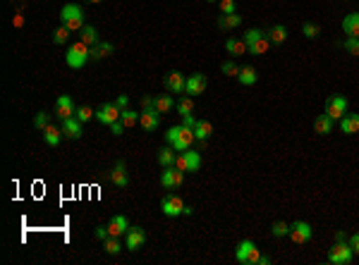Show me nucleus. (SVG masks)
<instances>
[{"instance_id":"f257e3e1","label":"nucleus","mask_w":359,"mask_h":265,"mask_svg":"<svg viewBox=\"0 0 359 265\" xmlns=\"http://www.w3.org/2000/svg\"><path fill=\"white\" fill-rule=\"evenodd\" d=\"M166 141L170 144V146L175 148V151H180V153H184V151H189L192 148V144L196 141V137H194V129L192 127H170L166 134Z\"/></svg>"},{"instance_id":"f03ea898","label":"nucleus","mask_w":359,"mask_h":265,"mask_svg":"<svg viewBox=\"0 0 359 265\" xmlns=\"http://www.w3.org/2000/svg\"><path fill=\"white\" fill-rule=\"evenodd\" d=\"M89 60H91V46H86L84 41H72V46L67 48V57H65L67 67L82 70Z\"/></svg>"},{"instance_id":"7ed1b4c3","label":"nucleus","mask_w":359,"mask_h":265,"mask_svg":"<svg viewBox=\"0 0 359 265\" xmlns=\"http://www.w3.org/2000/svg\"><path fill=\"white\" fill-rule=\"evenodd\" d=\"M60 19H63V27H67L70 31H82L86 24H84V12H82V8L79 5H65L63 8V12H60Z\"/></svg>"},{"instance_id":"20e7f679","label":"nucleus","mask_w":359,"mask_h":265,"mask_svg":"<svg viewBox=\"0 0 359 265\" xmlns=\"http://www.w3.org/2000/svg\"><path fill=\"white\" fill-rule=\"evenodd\" d=\"M235 258H237V263H242V265H259V260H261V251L257 248V244H254L251 239H244V241H239L237 244Z\"/></svg>"},{"instance_id":"39448f33","label":"nucleus","mask_w":359,"mask_h":265,"mask_svg":"<svg viewBox=\"0 0 359 265\" xmlns=\"http://www.w3.org/2000/svg\"><path fill=\"white\" fill-rule=\"evenodd\" d=\"M352 256H354V251H352L350 244H345V241H335V246L328 251V263L347 265V263H352Z\"/></svg>"},{"instance_id":"423d86ee","label":"nucleus","mask_w":359,"mask_h":265,"mask_svg":"<svg viewBox=\"0 0 359 265\" xmlns=\"http://www.w3.org/2000/svg\"><path fill=\"white\" fill-rule=\"evenodd\" d=\"M345 110H347V98L345 96H331L328 101H326V115L335 122V119H342L345 117Z\"/></svg>"},{"instance_id":"0eeeda50","label":"nucleus","mask_w":359,"mask_h":265,"mask_svg":"<svg viewBox=\"0 0 359 265\" xmlns=\"http://www.w3.org/2000/svg\"><path fill=\"white\" fill-rule=\"evenodd\" d=\"M161 208H163V213H166L168 218H177V215H184L187 203H184L177 193H168L166 198L161 201Z\"/></svg>"},{"instance_id":"6e6552de","label":"nucleus","mask_w":359,"mask_h":265,"mask_svg":"<svg viewBox=\"0 0 359 265\" xmlns=\"http://www.w3.org/2000/svg\"><path fill=\"white\" fill-rule=\"evenodd\" d=\"M182 182H184V172L177 170V167H166L163 174H161V184H163L166 189H180Z\"/></svg>"},{"instance_id":"1a4fd4ad","label":"nucleus","mask_w":359,"mask_h":265,"mask_svg":"<svg viewBox=\"0 0 359 265\" xmlns=\"http://www.w3.org/2000/svg\"><path fill=\"white\" fill-rule=\"evenodd\" d=\"M120 112H122V110H120L115 103H103L101 110L96 112V117H98L101 124H108V127H111L113 122H118L120 119Z\"/></svg>"},{"instance_id":"9d476101","label":"nucleus","mask_w":359,"mask_h":265,"mask_svg":"<svg viewBox=\"0 0 359 265\" xmlns=\"http://www.w3.org/2000/svg\"><path fill=\"white\" fill-rule=\"evenodd\" d=\"M290 239L295 241V244H306L309 239H312V225L309 222H295L292 227H290Z\"/></svg>"},{"instance_id":"9b49d317","label":"nucleus","mask_w":359,"mask_h":265,"mask_svg":"<svg viewBox=\"0 0 359 265\" xmlns=\"http://www.w3.org/2000/svg\"><path fill=\"white\" fill-rule=\"evenodd\" d=\"M139 124L146 129V131H156L158 124H161V112L153 108H144L141 115H139Z\"/></svg>"},{"instance_id":"f8f14e48","label":"nucleus","mask_w":359,"mask_h":265,"mask_svg":"<svg viewBox=\"0 0 359 265\" xmlns=\"http://www.w3.org/2000/svg\"><path fill=\"white\" fill-rule=\"evenodd\" d=\"M146 244V232L141 227H129L127 229V239H125V246L129 251H139V248Z\"/></svg>"},{"instance_id":"ddd939ff","label":"nucleus","mask_w":359,"mask_h":265,"mask_svg":"<svg viewBox=\"0 0 359 265\" xmlns=\"http://www.w3.org/2000/svg\"><path fill=\"white\" fill-rule=\"evenodd\" d=\"M163 84H166L168 91H173V93H184V91H187V77H184L182 72H170V74H166Z\"/></svg>"},{"instance_id":"4468645a","label":"nucleus","mask_w":359,"mask_h":265,"mask_svg":"<svg viewBox=\"0 0 359 265\" xmlns=\"http://www.w3.org/2000/svg\"><path fill=\"white\" fill-rule=\"evenodd\" d=\"M74 112H77V108H74L72 98H70V96H60L56 103V117L70 119V117H74Z\"/></svg>"},{"instance_id":"2eb2a0df","label":"nucleus","mask_w":359,"mask_h":265,"mask_svg":"<svg viewBox=\"0 0 359 265\" xmlns=\"http://www.w3.org/2000/svg\"><path fill=\"white\" fill-rule=\"evenodd\" d=\"M111 182L115 184V186H120V189H125V186L129 184V172H127V167H125V163H122V160H118V163H115V167H113Z\"/></svg>"},{"instance_id":"dca6fc26","label":"nucleus","mask_w":359,"mask_h":265,"mask_svg":"<svg viewBox=\"0 0 359 265\" xmlns=\"http://www.w3.org/2000/svg\"><path fill=\"white\" fill-rule=\"evenodd\" d=\"M206 91V77L203 74H192V77H187V93L189 96H201Z\"/></svg>"},{"instance_id":"f3484780","label":"nucleus","mask_w":359,"mask_h":265,"mask_svg":"<svg viewBox=\"0 0 359 265\" xmlns=\"http://www.w3.org/2000/svg\"><path fill=\"white\" fill-rule=\"evenodd\" d=\"M106 227H108V234H111V237H122V234H127L129 222L122 218V215H115V218H111V222H108Z\"/></svg>"},{"instance_id":"a211bd4d","label":"nucleus","mask_w":359,"mask_h":265,"mask_svg":"<svg viewBox=\"0 0 359 265\" xmlns=\"http://www.w3.org/2000/svg\"><path fill=\"white\" fill-rule=\"evenodd\" d=\"M268 41H271V46H283L287 41V29L283 24H273V27L266 31Z\"/></svg>"},{"instance_id":"6ab92c4d","label":"nucleus","mask_w":359,"mask_h":265,"mask_svg":"<svg viewBox=\"0 0 359 265\" xmlns=\"http://www.w3.org/2000/svg\"><path fill=\"white\" fill-rule=\"evenodd\" d=\"M63 134L67 139H79L82 137V122L77 117H70V119H63Z\"/></svg>"},{"instance_id":"aec40b11","label":"nucleus","mask_w":359,"mask_h":265,"mask_svg":"<svg viewBox=\"0 0 359 265\" xmlns=\"http://www.w3.org/2000/svg\"><path fill=\"white\" fill-rule=\"evenodd\" d=\"M211 134H213V124H211V122H209V119H196V124H194V137H196V141L206 144Z\"/></svg>"},{"instance_id":"412c9836","label":"nucleus","mask_w":359,"mask_h":265,"mask_svg":"<svg viewBox=\"0 0 359 265\" xmlns=\"http://www.w3.org/2000/svg\"><path fill=\"white\" fill-rule=\"evenodd\" d=\"M342 31L350 38H359V12L347 15V17L342 19Z\"/></svg>"},{"instance_id":"4be33fe9","label":"nucleus","mask_w":359,"mask_h":265,"mask_svg":"<svg viewBox=\"0 0 359 265\" xmlns=\"http://www.w3.org/2000/svg\"><path fill=\"white\" fill-rule=\"evenodd\" d=\"M257 70L254 67H249V64H244V67H239V74H237V82L242 84V86H251V84H257Z\"/></svg>"},{"instance_id":"5701e85b","label":"nucleus","mask_w":359,"mask_h":265,"mask_svg":"<svg viewBox=\"0 0 359 265\" xmlns=\"http://www.w3.org/2000/svg\"><path fill=\"white\" fill-rule=\"evenodd\" d=\"M314 129H316V134H321V137H326V134H331L333 131V119L323 112V115H319V117L314 119Z\"/></svg>"},{"instance_id":"b1692460","label":"nucleus","mask_w":359,"mask_h":265,"mask_svg":"<svg viewBox=\"0 0 359 265\" xmlns=\"http://www.w3.org/2000/svg\"><path fill=\"white\" fill-rule=\"evenodd\" d=\"M113 50H115L113 43H108V41H98V43L91 48V60H103V57H108Z\"/></svg>"},{"instance_id":"393cba45","label":"nucleus","mask_w":359,"mask_h":265,"mask_svg":"<svg viewBox=\"0 0 359 265\" xmlns=\"http://www.w3.org/2000/svg\"><path fill=\"white\" fill-rule=\"evenodd\" d=\"M239 24H242V17H239L237 12H232V15H221V17H218V27H221L223 31H228V29H237Z\"/></svg>"},{"instance_id":"a878e982","label":"nucleus","mask_w":359,"mask_h":265,"mask_svg":"<svg viewBox=\"0 0 359 265\" xmlns=\"http://www.w3.org/2000/svg\"><path fill=\"white\" fill-rule=\"evenodd\" d=\"M342 134H357L359 131V115H345L340 119Z\"/></svg>"},{"instance_id":"bb28decb","label":"nucleus","mask_w":359,"mask_h":265,"mask_svg":"<svg viewBox=\"0 0 359 265\" xmlns=\"http://www.w3.org/2000/svg\"><path fill=\"white\" fill-rule=\"evenodd\" d=\"M225 50L230 55H244L249 48H247V43H244V38H228V41H225Z\"/></svg>"},{"instance_id":"cd10ccee","label":"nucleus","mask_w":359,"mask_h":265,"mask_svg":"<svg viewBox=\"0 0 359 265\" xmlns=\"http://www.w3.org/2000/svg\"><path fill=\"white\" fill-rule=\"evenodd\" d=\"M268 50H271V41H268L266 34H261V36L249 46V53H254V55H266Z\"/></svg>"},{"instance_id":"c85d7f7f","label":"nucleus","mask_w":359,"mask_h":265,"mask_svg":"<svg viewBox=\"0 0 359 265\" xmlns=\"http://www.w3.org/2000/svg\"><path fill=\"white\" fill-rule=\"evenodd\" d=\"M65 134H63V129H58V127H53V124H48L46 129H43V139H46V144L48 146H58L60 144V139H63Z\"/></svg>"},{"instance_id":"c756f323","label":"nucleus","mask_w":359,"mask_h":265,"mask_svg":"<svg viewBox=\"0 0 359 265\" xmlns=\"http://www.w3.org/2000/svg\"><path fill=\"white\" fill-rule=\"evenodd\" d=\"M184 160H187V170H189V172H196V170L201 167V156H199V151H194V148L184 151Z\"/></svg>"},{"instance_id":"7c9ffc66","label":"nucleus","mask_w":359,"mask_h":265,"mask_svg":"<svg viewBox=\"0 0 359 265\" xmlns=\"http://www.w3.org/2000/svg\"><path fill=\"white\" fill-rule=\"evenodd\" d=\"M173 98L170 96H153V110H158L161 115H166V112H170L173 110Z\"/></svg>"},{"instance_id":"2f4dec72","label":"nucleus","mask_w":359,"mask_h":265,"mask_svg":"<svg viewBox=\"0 0 359 265\" xmlns=\"http://www.w3.org/2000/svg\"><path fill=\"white\" fill-rule=\"evenodd\" d=\"M79 41H84V43H86V46H96V43H98V31H96V29L93 27H89V24H86V27L82 29V31H79Z\"/></svg>"},{"instance_id":"473e14b6","label":"nucleus","mask_w":359,"mask_h":265,"mask_svg":"<svg viewBox=\"0 0 359 265\" xmlns=\"http://www.w3.org/2000/svg\"><path fill=\"white\" fill-rule=\"evenodd\" d=\"M175 148L170 146V148H163L161 153H158V163L163 165V167H173L175 165Z\"/></svg>"},{"instance_id":"72a5a7b5","label":"nucleus","mask_w":359,"mask_h":265,"mask_svg":"<svg viewBox=\"0 0 359 265\" xmlns=\"http://www.w3.org/2000/svg\"><path fill=\"white\" fill-rule=\"evenodd\" d=\"M139 115H141V112H134V110L125 108L122 112H120V119H122L125 127H134V124H139Z\"/></svg>"},{"instance_id":"f704fd0d","label":"nucleus","mask_w":359,"mask_h":265,"mask_svg":"<svg viewBox=\"0 0 359 265\" xmlns=\"http://www.w3.org/2000/svg\"><path fill=\"white\" fill-rule=\"evenodd\" d=\"M70 36H72V31H70L67 27H58L56 31H53V41H56L58 46L67 43V41H70Z\"/></svg>"},{"instance_id":"c9c22d12","label":"nucleus","mask_w":359,"mask_h":265,"mask_svg":"<svg viewBox=\"0 0 359 265\" xmlns=\"http://www.w3.org/2000/svg\"><path fill=\"white\" fill-rule=\"evenodd\" d=\"M74 117H77L84 124V122H89L91 117H96V112H93L89 105H79V108H77V112H74Z\"/></svg>"},{"instance_id":"e433bc0d","label":"nucleus","mask_w":359,"mask_h":265,"mask_svg":"<svg viewBox=\"0 0 359 265\" xmlns=\"http://www.w3.org/2000/svg\"><path fill=\"white\" fill-rule=\"evenodd\" d=\"M103 248H106V253H111V256H118L120 251H122L118 237H108L106 239V244H103Z\"/></svg>"},{"instance_id":"4c0bfd02","label":"nucleus","mask_w":359,"mask_h":265,"mask_svg":"<svg viewBox=\"0 0 359 265\" xmlns=\"http://www.w3.org/2000/svg\"><path fill=\"white\" fill-rule=\"evenodd\" d=\"M271 234H273V237H287V234H290V225H287V222H273V227H271Z\"/></svg>"},{"instance_id":"58836bf2","label":"nucleus","mask_w":359,"mask_h":265,"mask_svg":"<svg viewBox=\"0 0 359 265\" xmlns=\"http://www.w3.org/2000/svg\"><path fill=\"white\" fill-rule=\"evenodd\" d=\"M177 110H180V115H192L194 112V101L189 96H184L182 101L177 103Z\"/></svg>"},{"instance_id":"ea45409f","label":"nucleus","mask_w":359,"mask_h":265,"mask_svg":"<svg viewBox=\"0 0 359 265\" xmlns=\"http://www.w3.org/2000/svg\"><path fill=\"white\" fill-rule=\"evenodd\" d=\"M46 127H48V112H43V110H41V112H36V115H34V129H41V131H43Z\"/></svg>"},{"instance_id":"a19ab883","label":"nucleus","mask_w":359,"mask_h":265,"mask_svg":"<svg viewBox=\"0 0 359 265\" xmlns=\"http://www.w3.org/2000/svg\"><path fill=\"white\" fill-rule=\"evenodd\" d=\"M342 48H345V50H347L350 55L359 57V38H347V41L342 43Z\"/></svg>"},{"instance_id":"79ce46f5","label":"nucleus","mask_w":359,"mask_h":265,"mask_svg":"<svg viewBox=\"0 0 359 265\" xmlns=\"http://www.w3.org/2000/svg\"><path fill=\"white\" fill-rule=\"evenodd\" d=\"M302 31H304V36L306 38H316V36H321V29L316 27V24H312V22H306L302 27Z\"/></svg>"},{"instance_id":"37998d69","label":"nucleus","mask_w":359,"mask_h":265,"mask_svg":"<svg viewBox=\"0 0 359 265\" xmlns=\"http://www.w3.org/2000/svg\"><path fill=\"white\" fill-rule=\"evenodd\" d=\"M221 70H223V74H225V77H237V74H239V67H237L235 62H232V60L223 62V64H221Z\"/></svg>"},{"instance_id":"c03bdc74","label":"nucleus","mask_w":359,"mask_h":265,"mask_svg":"<svg viewBox=\"0 0 359 265\" xmlns=\"http://www.w3.org/2000/svg\"><path fill=\"white\" fill-rule=\"evenodd\" d=\"M259 36H261V31H259V29H249L247 34H244V43H247V48L251 46V43H254Z\"/></svg>"},{"instance_id":"a18cd8bd","label":"nucleus","mask_w":359,"mask_h":265,"mask_svg":"<svg viewBox=\"0 0 359 265\" xmlns=\"http://www.w3.org/2000/svg\"><path fill=\"white\" fill-rule=\"evenodd\" d=\"M218 3H221L223 15H232L235 12V0H218Z\"/></svg>"},{"instance_id":"49530a36","label":"nucleus","mask_w":359,"mask_h":265,"mask_svg":"<svg viewBox=\"0 0 359 265\" xmlns=\"http://www.w3.org/2000/svg\"><path fill=\"white\" fill-rule=\"evenodd\" d=\"M111 131L115 134V137H122V131H125V124H122V119L113 122V124H111Z\"/></svg>"},{"instance_id":"de8ad7c7","label":"nucleus","mask_w":359,"mask_h":265,"mask_svg":"<svg viewBox=\"0 0 359 265\" xmlns=\"http://www.w3.org/2000/svg\"><path fill=\"white\" fill-rule=\"evenodd\" d=\"M115 105H118L120 110H125V108L129 105V98H127V96H122V93H120L118 98H115Z\"/></svg>"},{"instance_id":"09e8293b","label":"nucleus","mask_w":359,"mask_h":265,"mask_svg":"<svg viewBox=\"0 0 359 265\" xmlns=\"http://www.w3.org/2000/svg\"><path fill=\"white\" fill-rule=\"evenodd\" d=\"M350 246H352V251H354V253H359V232L350 237Z\"/></svg>"},{"instance_id":"8fccbe9b","label":"nucleus","mask_w":359,"mask_h":265,"mask_svg":"<svg viewBox=\"0 0 359 265\" xmlns=\"http://www.w3.org/2000/svg\"><path fill=\"white\" fill-rule=\"evenodd\" d=\"M182 124H184V127H192L194 129V124H196L194 115H182Z\"/></svg>"},{"instance_id":"3c124183","label":"nucleus","mask_w":359,"mask_h":265,"mask_svg":"<svg viewBox=\"0 0 359 265\" xmlns=\"http://www.w3.org/2000/svg\"><path fill=\"white\" fill-rule=\"evenodd\" d=\"M96 237H98V239H103V241H106V239L111 237V234H108V227H96Z\"/></svg>"},{"instance_id":"603ef678","label":"nucleus","mask_w":359,"mask_h":265,"mask_svg":"<svg viewBox=\"0 0 359 265\" xmlns=\"http://www.w3.org/2000/svg\"><path fill=\"white\" fill-rule=\"evenodd\" d=\"M141 105H144V108H153V96H144V98H141Z\"/></svg>"},{"instance_id":"864d4df0","label":"nucleus","mask_w":359,"mask_h":265,"mask_svg":"<svg viewBox=\"0 0 359 265\" xmlns=\"http://www.w3.org/2000/svg\"><path fill=\"white\" fill-rule=\"evenodd\" d=\"M345 232H342V229H338V232H335V241H345Z\"/></svg>"},{"instance_id":"5fc2aeb1","label":"nucleus","mask_w":359,"mask_h":265,"mask_svg":"<svg viewBox=\"0 0 359 265\" xmlns=\"http://www.w3.org/2000/svg\"><path fill=\"white\" fill-rule=\"evenodd\" d=\"M268 263H271V258H268V256H264V253H261V260H259V265H268Z\"/></svg>"},{"instance_id":"6e6d98bb","label":"nucleus","mask_w":359,"mask_h":265,"mask_svg":"<svg viewBox=\"0 0 359 265\" xmlns=\"http://www.w3.org/2000/svg\"><path fill=\"white\" fill-rule=\"evenodd\" d=\"M12 24H15V27H22V15H17V17L12 19Z\"/></svg>"},{"instance_id":"4d7b16f0","label":"nucleus","mask_w":359,"mask_h":265,"mask_svg":"<svg viewBox=\"0 0 359 265\" xmlns=\"http://www.w3.org/2000/svg\"><path fill=\"white\" fill-rule=\"evenodd\" d=\"M89 3H103V0H89Z\"/></svg>"},{"instance_id":"13d9d810","label":"nucleus","mask_w":359,"mask_h":265,"mask_svg":"<svg viewBox=\"0 0 359 265\" xmlns=\"http://www.w3.org/2000/svg\"><path fill=\"white\" fill-rule=\"evenodd\" d=\"M206 3H218V0H206Z\"/></svg>"}]
</instances>
